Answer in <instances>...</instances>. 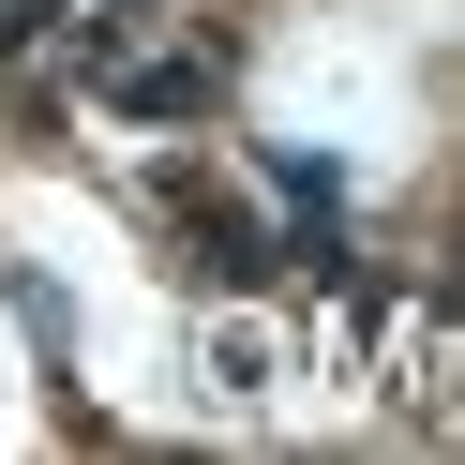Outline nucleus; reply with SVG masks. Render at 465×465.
Masks as SVG:
<instances>
[{"instance_id":"1","label":"nucleus","mask_w":465,"mask_h":465,"mask_svg":"<svg viewBox=\"0 0 465 465\" xmlns=\"http://www.w3.org/2000/svg\"><path fill=\"white\" fill-rule=\"evenodd\" d=\"M165 225L195 241V255H181L195 285H271V271H285V255H271V225H255V211H225L211 181H165Z\"/></svg>"},{"instance_id":"4","label":"nucleus","mask_w":465,"mask_h":465,"mask_svg":"<svg viewBox=\"0 0 465 465\" xmlns=\"http://www.w3.org/2000/svg\"><path fill=\"white\" fill-rule=\"evenodd\" d=\"M45 31H61V0H0V61H31Z\"/></svg>"},{"instance_id":"3","label":"nucleus","mask_w":465,"mask_h":465,"mask_svg":"<svg viewBox=\"0 0 465 465\" xmlns=\"http://www.w3.org/2000/svg\"><path fill=\"white\" fill-rule=\"evenodd\" d=\"M271 195H285V211H345V181H331L315 151H271Z\"/></svg>"},{"instance_id":"2","label":"nucleus","mask_w":465,"mask_h":465,"mask_svg":"<svg viewBox=\"0 0 465 465\" xmlns=\"http://www.w3.org/2000/svg\"><path fill=\"white\" fill-rule=\"evenodd\" d=\"M91 91L121 105V121H211V105H225V61H105Z\"/></svg>"}]
</instances>
